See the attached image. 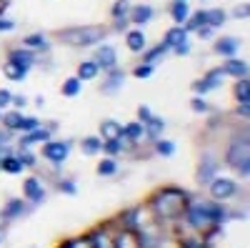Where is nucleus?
<instances>
[{
	"instance_id": "1",
	"label": "nucleus",
	"mask_w": 250,
	"mask_h": 248,
	"mask_svg": "<svg viewBox=\"0 0 250 248\" xmlns=\"http://www.w3.org/2000/svg\"><path fill=\"white\" fill-rule=\"evenodd\" d=\"M190 201H193V193L188 188H180V185H160L158 191L150 193V198L145 203H148L155 223L165 225V228H173L175 223L183 221V213H185Z\"/></svg>"
},
{
	"instance_id": "2",
	"label": "nucleus",
	"mask_w": 250,
	"mask_h": 248,
	"mask_svg": "<svg viewBox=\"0 0 250 248\" xmlns=\"http://www.w3.org/2000/svg\"><path fill=\"white\" fill-rule=\"evenodd\" d=\"M110 35V28L105 23H85V25H68V28H60L55 33L58 43L68 45V48H95L98 43H103Z\"/></svg>"
},
{
	"instance_id": "3",
	"label": "nucleus",
	"mask_w": 250,
	"mask_h": 248,
	"mask_svg": "<svg viewBox=\"0 0 250 248\" xmlns=\"http://www.w3.org/2000/svg\"><path fill=\"white\" fill-rule=\"evenodd\" d=\"M223 165L233 168L243 180L250 178V133H248V126H243V131H233L230 140L225 146V153H223Z\"/></svg>"
},
{
	"instance_id": "4",
	"label": "nucleus",
	"mask_w": 250,
	"mask_h": 248,
	"mask_svg": "<svg viewBox=\"0 0 250 248\" xmlns=\"http://www.w3.org/2000/svg\"><path fill=\"white\" fill-rule=\"evenodd\" d=\"M73 146H75L73 138H55L53 135L50 140H45L43 146H40V158H43L50 168H62L70 158Z\"/></svg>"
},
{
	"instance_id": "5",
	"label": "nucleus",
	"mask_w": 250,
	"mask_h": 248,
	"mask_svg": "<svg viewBox=\"0 0 250 248\" xmlns=\"http://www.w3.org/2000/svg\"><path fill=\"white\" fill-rule=\"evenodd\" d=\"M220 165H223V160H220V153H218V151L205 148V151L200 153L198 173H195V180H198L200 188H205V185H208V183H210V180L220 173Z\"/></svg>"
},
{
	"instance_id": "6",
	"label": "nucleus",
	"mask_w": 250,
	"mask_h": 248,
	"mask_svg": "<svg viewBox=\"0 0 250 248\" xmlns=\"http://www.w3.org/2000/svg\"><path fill=\"white\" fill-rule=\"evenodd\" d=\"M208 188V193H210V198L213 201H220V203H230V201H235V196L240 193V183L235 180V178H228V176H215L210 183L205 185Z\"/></svg>"
},
{
	"instance_id": "7",
	"label": "nucleus",
	"mask_w": 250,
	"mask_h": 248,
	"mask_svg": "<svg viewBox=\"0 0 250 248\" xmlns=\"http://www.w3.org/2000/svg\"><path fill=\"white\" fill-rule=\"evenodd\" d=\"M93 60H95V66L100 68V73H108V70H113V68L120 66L118 48L113 43H105V40L93 48Z\"/></svg>"
},
{
	"instance_id": "8",
	"label": "nucleus",
	"mask_w": 250,
	"mask_h": 248,
	"mask_svg": "<svg viewBox=\"0 0 250 248\" xmlns=\"http://www.w3.org/2000/svg\"><path fill=\"white\" fill-rule=\"evenodd\" d=\"M20 188H23V198L28 203H33L35 208L48 201V188H45V183H43V178H40V176L23 178V185H20Z\"/></svg>"
},
{
	"instance_id": "9",
	"label": "nucleus",
	"mask_w": 250,
	"mask_h": 248,
	"mask_svg": "<svg viewBox=\"0 0 250 248\" xmlns=\"http://www.w3.org/2000/svg\"><path fill=\"white\" fill-rule=\"evenodd\" d=\"M35 211V205L28 203L25 198H8L3 203V208H0V218H3L5 223H15L20 218H25L28 213Z\"/></svg>"
},
{
	"instance_id": "10",
	"label": "nucleus",
	"mask_w": 250,
	"mask_h": 248,
	"mask_svg": "<svg viewBox=\"0 0 250 248\" xmlns=\"http://www.w3.org/2000/svg\"><path fill=\"white\" fill-rule=\"evenodd\" d=\"M130 0H115V3L110 5V33H125L130 28V18H128V13H130Z\"/></svg>"
},
{
	"instance_id": "11",
	"label": "nucleus",
	"mask_w": 250,
	"mask_h": 248,
	"mask_svg": "<svg viewBox=\"0 0 250 248\" xmlns=\"http://www.w3.org/2000/svg\"><path fill=\"white\" fill-rule=\"evenodd\" d=\"M225 83V73L220 70V66L218 68H210L203 78H198V80H193V93L195 95H208V93H213V90H218L220 86Z\"/></svg>"
},
{
	"instance_id": "12",
	"label": "nucleus",
	"mask_w": 250,
	"mask_h": 248,
	"mask_svg": "<svg viewBox=\"0 0 250 248\" xmlns=\"http://www.w3.org/2000/svg\"><path fill=\"white\" fill-rule=\"evenodd\" d=\"M100 93L103 95H118L125 88V80H128V70H123L120 66L108 70V73H100Z\"/></svg>"
},
{
	"instance_id": "13",
	"label": "nucleus",
	"mask_w": 250,
	"mask_h": 248,
	"mask_svg": "<svg viewBox=\"0 0 250 248\" xmlns=\"http://www.w3.org/2000/svg\"><path fill=\"white\" fill-rule=\"evenodd\" d=\"M20 138H15L13 143H15V148H35V146H43L45 140H50L55 133L53 131H48L43 123L35 128V131H28V133H18Z\"/></svg>"
},
{
	"instance_id": "14",
	"label": "nucleus",
	"mask_w": 250,
	"mask_h": 248,
	"mask_svg": "<svg viewBox=\"0 0 250 248\" xmlns=\"http://www.w3.org/2000/svg\"><path fill=\"white\" fill-rule=\"evenodd\" d=\"M18 45H23V48H28V50L38 53V55H45V53L53 50V40L48 38V33L38 30V33H28V35H23Z\"/></svg>"
},
{
	"instance_id": "15",
	"label": "nucleus",
	"mask_w": 250,
	"mask_h": 248,
	"mask_svg": "<svg viewBox=\"0 0 250 248\" xmlns=\"http://www.w3.org/2000/svg\"><path fill=\"white\" fill-rule=\"evenodd\" d=\"M123 40H125V48H128L133 55H140L145 48H148V35H145L143 28H135V25H130L123 33Z\"/></svg>"
},
{
	"instance_id": "16",
	"label": "nucleus",
	"mask_w": 250,
	"mask_h": 248,
	"mask_svg": "<svg viewBox=\"0 0 250 248\" xmlns=\"http://www.w3.org/2000/svg\"><path fill=\"white\" fill-rule=\"evenodd\" d=\"M110 238H113V248H140L138 231L118 228L115 223H110Z\"/></svg>"
},
{
	"instance_id": "17",
	"label": "nucleus",
	"mask_w": 250,
	"mask_h": 248,
	"mask_svg": "<svg viewBox=\"0 0 250 248\" xmlns=\"http://www.w3.org/2000/svg\"><path fill=\"white\" fill-rule=\"evenodd\" d=\"M213 50L220 58H235L240 53V38L238 35H220L213 38Z\"/></svg>"
},
{
	"instance_id": "18",
	"label": "nucleus",
	"mask_w": 250,
	"mask_h": 248,
	"mask_svg": "<svg viewBox=\"0 0 250 248\" xmlns=\"http://www.w3.org/2000/svg\"><path fill=\"white\" fill-rule=\"evenodd\" d=\"M128 18H130V25H135V28H145L148 23H153L155 8L148 5V3H135V5H130Z\"/></svg>"
},
{
	"instance_id": "19",
	"label": "nucleus",
	"mask_w": 250,
	"mask_h": 248,
	"mask_svg": "<svg viewBox=\"0 0 250 248\" xmlns=\"http://www.w3.org/2000/svg\"><path fill=\"white\" fill-rule=\"evenodd\" d=\"M220 70L225 73V78H250V68H248V60L245 58H223V66Z\"/></svg>"
},
{
	"instance_id": "20",
	"label": "nucleus",
	"mask_w": 250,
	"mask_h": 248,
	"mask_svg": "<svg viewBox=\"0 0 250 248\" xmlns=\"http://www.w3.org/2000/svg\"><path fill=\"white\" fill-rule=\"evenodd\" d=\"M125 143H128V148L133 146H140L145 143V128L140 120H130V123H123V135H120Z\"/></svg>"
},
{
	"instance_id": "21",
	"label": "nucleus",
	"mask_w": 250,
	"mask_h": 248,
	"mask_svg": "<svg viewBox=\"0 0 250 248\" xmlns=\"http://www.w3.org/2000/svg\"><path fill=\"white\" fill-rule=\"evenodd\" d=\"M88 241H90V248H113L110 221H108V223H103V225H95V228L88 233Z\"/></svg>"
},
{
	"instance_id": "22",
	"label": "nucleus",
	"mask_w": 250,
	"mask_h": 248,
	"mask_svg": "<svg viewBox=\"0 0 250 248\" xmlns=\"http://www.w3.org/2000/svg\"><path fill=\"white\" fill-rule=\"evenodd\" d=\"M35 58H38V53H33V50H28V48H23V45H15V48H10L8 50V55H5V60H13V63H20V66H25V68H35Z\"/></svg>"
},
{
	"instance_id": "23",
	"label": "nucleus",
	"mask_w": 250,
	"mask_h": 248,
	"mask_svg": "<svg viewBox=\"0 0 250 248\" xmlns=\"http://www.w3.org/2000/svg\"><path fill=\"white\" fill-rule=\"evenodd\" d=\"M23 118H25V111H15V108H8L3 111V118H0V126L5 131H10L13 135L20 133V126H23Z\"/></svg>"
},
{
	"instance_id": "24",
	"label": "nucleus",
	"mask_w": 250,
	"mask_h": 248,
	"mask_svg": "<svg viewBox=\"0 0 250 248\" xmlns=\"http://www.w3.org/2000/svg\"><path fill=\"white\" fill-rule=\"evenodd\" d=\"M168 53H170V48H168V45H165L163 40H160V43H155V45H148V48H145V50L140 53V63H150V66H158V63H160V60H163L165 55H168Z\"/></svg>"
},
{
	"instance_id": "25",
	"label": "nucleus",
	"mask_w": 250,
	"mask_h": 248,
	"mask_svg": "<svg viewBox=\"0 0 250 248\" xmlns=\"http://www.w3.org/2000/svg\"><path fill=\"white\" fill-rule=\"evenodd\" d=\"M98 135L103 140H110V138H120L123 135V123L118 118H103L98 123Z\"/></svg>"
},
{
	"instance_id": "26",
	"label": "nucleus",
	"mask_w": 250,
	"mask_h": 248,
	"mask_svg": "<svg viewBox=\"0 0 250 248\" xmlns=\"http://www.w3.org/2000/svg\"><path fill=\"white\" fill-rule=\"evenodd\" d=\"M78 146H80V153L85 156V158H98V156H103V138H100V135H83Z\"/></svg>"
},
{
	"instance_id": "27",
	"label": "nucleus",
	"mask_w": 250,
	"mask_h": 248,
	"mask_svg": "<svg viewBox=\"0 0 250 248\" xmlns=\"http://www.w3.org/2000/svg\"><path fill=\"white\" fill-rule=\"evenodd\" d=\"M143 128H145V143H153V140H158V138L165 135V128H168V123H165V118H160V115H153Z\"/></svg>"
},
{
	"instance_id": "28",
	"label": "nucleus",
	"mask_w": 250,
	"mask_h": 248,
	"mask_svg": "<svg viewBox=\"0 0 250 248\" xmlns=\"http://www.w3.org/2000/svg\"><path fill=\"white\" fill-rule=\"evenodd\" d=\"M75 75H78L83 83H90V80H98V78H100V68L95 66L93 58H85V60H80V63H78Z\"/></svg>"
},
{
	"instance_id": "29",
	"label": "nucleus",
	"mask_w": 250,
	"mask_h": 248,
	"mask_svg": "<svg viewBox=\"0 0 250 248\" xmlns=\"http://www.w3.org/2000/svg\"><path fill=\"white\" fill-rule=\"evenodd\" d=\"M3 73H5V78L10 83H23V80H28L30 68L20 66V63H13V60H5V63H3Z\"/></svg>"
},
{
	"instance_id": "30",
	"label": "nucleus",
	"mask_w": 250,
	"mask_h": 248,
	"mask_svg": "<svg viewBox=\"0 0 250 248\" xmlns=\"http://www.w3.org/2000/svg\"><path fill=\"white\" fill-rule=\"evenodd\" d=\"M150 151H153V156H158V158H173L175 156V151H178V146H175V140H170V138H158V140H153L150 143Z\"/></svg>"
},
{
	"instance_id": "31",
	"label": "nucleus",
	"mask_w": 250,
	"mask_h": 248,
	"mask_svg": "<svg viewBox=\"0 0 250 248\" xmlns=\"http://www.w3.org/2000/svg\"><path fill=\"white\" fill-rule=\"evenodd\" d=\"M168 13H170L173 25H183L188 20V15H190V5H188V0H173L168 5Z\"/></svg>"
},
{
	"instance_id": "32",
	"label": "nucleus",
	"mask_w": 250,
	"mask_h": 248,
	"mask_svg": "<svg viewBox=\"0 0 250 248\" xmlns=\"http://www.w3.org/2000/svg\"><path fill=\"white\" fill-rule=\"evenodd\" d=\"M183 40H190V33H188L183 25H170L168 30H165V35H163V43L168 45L170 50H173L178 43H183Z\"/></svg>"
},
{
	"instance_id": "33",
	"label": "nucleus",
	"mask_w": 250,
	"mask_h": 248,
	"mask_svg": "<svg viewBox=\"0 0 250 248\" xmlns=\"http://www.w3.org/2000/svg\"><path fill=\"white\" fill-rule=\"evenodd\" d=\"M83 86H85V83H83L78 75H70V78H65L60 83V95L62 98H80Z\"/></svg>"
},
{
	"instance_id": "34",
	"label": "nucleus",
	"mask_w": 250,
	"mask_h": 248,
	"mask_svg": "<svg viewBox=\"0 0 250 248\" xmlns=\"http://www.w3.org/2000/svg\"><path fill=\"white\" fill-rule=\"evenodd\" d=\"M95 173H98L100 178H113V176H118V173H120V163H118V158H110V156L100 158L98 165H95Z\"/></svg>"
},
{
	"instance_id": "35",
	"label": "nucleus",
	"mask_w": 250,
	"mask_h": 248,
	"mask_svg": "<svg viewBox=\"0 0 250 248\" xmlns=\"http://www.w3.org/2000/svg\"><path fill=\"white\" fill-rule=\"evenodd\" d=\"M205 20H208V25H210L213 30H220L230 18H228L225 8H205Z\"/></svg>"
},
{
	"instance_id": "36",
	"label": "nucleus",
	"mask_w": 250,
	"mask_h": 248,
	"mask_svg": "<svg viewBox=\"0 0 250 248\" xmlns=\"http://www.w3.org/2000/svg\"><path fill=\"white\" fill-rule=\"evenodd\" d=\"M128 143L123 138H110V140H103V156H110V158H120L123 153H128Z\"/></svg>"
},
{
	"instance_id": "37",
	"label": "nucleus",
	"mask_w": 250,
	"mask_h": 248,
	"mask_svg": "<svg viewBox=\"0 0 250 248\" xmlns=\"http://www.w3.org/2000/svg\"><path fill=\"white\" fill-rule=\"evenodd\" d=\"M203 25H208V20H205V8H198L195 13L190 10V15H188V20H185V23H183V28L188 30V33H195L198 28H203Z\"/></svg>"
},
{
	"instance_id": "38",
	"label": "nucleus",
	"mask_w": 250,
	"mask_h": 248,
	"mask_svg": "<svg viewBox=\"0 0 250 248\" xmlns=\"http://www.w3.org/2000/svg\"><path fill=\"white\" fill-rule=\"evenodd\" d=\"M0 173H8V176H20V173H25V165L20 163V158L13 153V156H8L5 160H0Z\"/></svg>"
},
{
	"instance_id": "39",
	"label": "nucleus",
	"mask_w": 250,
	"mask_h": 248,
	"mask_svg": "<svg viewBox=\"0 0 250 248\" xmlns=\"http://www.w3.org/2000/svg\"><path fill=\"white\" fill-rule=\"evenodd\" d=\"M15 156L20 158V163L25 165V171H35L38 163H40V160H38L40 156H38L33 148H15Z\"/></svg>"
},
{
	"instance_id": "40",
	"label": "nucleus",
	"mask_w": 250,
	"mask_h": 248,
	"mask_svg": "<svg viewBox=\"0 0 250 248\" xmlns=\"http://www.w3.org/2000/svg\"><path fill=\"white\" fill-rule=\"evenodd\" d=\"M235 103H250V78H238L233 86Z\"/></svg>"
},
{
	"instance_id": "41",
	"label": "nucleus",
	"mask_w": 250,
	"mask_h": 248,
	"mask_svg": "<svg viewBox=\"0 0 250 248\" xmlns=\"http://www.w3.org/2000/svg\"><path fill=\"white\" fill-rule=\"evenodd\" d=\"M55 191H58V193H65V196H78V183H75V178L60 176V178L55 180Z\"/></svg>"
},
{
	"instance_id": "42",
	"label": "nucleus",
	"mask_w": 250,
	"mask_h": 248,
	"mask_svg": "<svg viewBox=\"0 0 250 248\" xmlns=\"http://www.w3.org/2000/svg\"><path fill=\"white\" fill-rule=\"evenodd\" d=\"M190 111L195 115H208V113H213V106L205 100V95H193L190 98Z\"/></svg>"
},
{
	"instance_id": "43",
	"label": "nucleus",
	"mask_w": 250,
	"mask_h": 248,
	"mask_svg": "<svg viewBox=\"0 0 250 248\" xmlns=\"http://www.w3.org/2000/svg\"><path fill=\"white\" fill-rule=\"evenodd\" d=\"M153 73H155V66H150V63H138L133 66V70H130V75L133 78H138V80H148V78H153Z\"/></svg>"
},
{
	"instance_id": "44",
	"label": "nucleus",
	"mask_w": 250,
	"mask_h": 248,
	"mask_svg": "<svg viewBox=\"0 0 250 248\" xmlns=\"http://www.w3.org/2000/svg\"><path fill=\"white\" fill-rule=\"evenodd\" d=\"M228 18H233V20H248V18H250V3H248V0L238 3L230 13H228Z\"/></svg>"
},
{
	"instance_id": "45",
	"label": "nucleus",
	"mask_w": 250,
	"mask_h": 248,
	"mask_svg": "<svg viewBox=\"0 0 250 248\" xmlns=\"http://www.w3.org/2000/svg\"><path fill=\"white\" fill-rule=\"evenodd\" d=\"M30 106V98L28 95H23V93H13V98H10V108H15V111H25Z\"/></svg>"
},
{
	"instance_id": "46",
	"label": "nucleus",
	"mask_w": 250,
	"mask_h": 248,
	"mask_svg": "<svg viewBox=\"0 0 250 248\" xmlns=\"http://www.w3.org/2000/svg\"><path fill=\"white\" fill-rule=\"evenodd\" d=\"M40 123H43V118H35V115H25L23 118V126H20V133H28V131H35Z\"/></svg>"
},
{
	"instance_id": "47",
	"label": "nucleus",
	"mask_w": 250,
	"mask_h": 248,
	"mask_svg": "<svg viewBox=\"0 0 250 248\" xmlns=\"http://www.w3.org/2000/svg\"><path fill=\"white\" fill-rule=\"evenodd\" d=\"M153 115H155L153 108H150V106H145V103H140V106H138V118H135V120H140L143 126H145V123H148Z\"/></svg>"
},
{
	"instance_id": "48",
	"label": "nucleus",
	"mask_w": 250,
	"mask_h": 248,
	"mask_svg": "<svg viewBox=\"0 0 250 248\" xmlns=\"http://www.w3.org/2000/svg\"><path fill=\"white\" fill-rule=\"evenodd\" d=\"M190 50H193L190 40H183V43H178L170 53H173V55H178V58H185V55H190Z\"/></svg>"
},
{
	"instance_id": "49",
	"label": "nucleus",
	"mask_w": 250,
	"mask_h": 248,
	"mask_svg": "<svg viewBox=\"0 0 250 248\" xmlns=\"http://www.w3.org/2000/svg\"><path fill=\"white\" fill-rule=\"evenodd\" d=\"M215 33H218V30H213L210 25H203V28H198L193 35H195V38H200V40H213V38H215Z\"/></svg>"
},
{
	"instance_id": "50",
	"label": "nucleus",
	"mask_w": 250,
	"mask_h": 248,
	"mask_svg": "<svg viewBox=\"0 0 250 248\" xmlns=\"http://www.w3.org/2000/svg\"><path fill=\"white\" fill-rule=\"evenodd\" d=\"M18 25H15V20H10L5 13L3 15H0V33H13Z\"/></svg>"
},
{
	"instance_id": "51",
	"label": "nucleus",
	"mask_w": 250,
	"mask_h": 248,
	"mask_svg": "<svg viewBox=\"0 0 250 248\" xmlns=\"http://www.w3.org/2000/svg\"><path fill=\"white\" fill-rule=\"evenodd\" d=\"M235 118H240L243 123H248V118H250V103H238V108H235Z\"/></svg>"
},
{
	"instance_id": "52",
	"label": "nucleus",
	"mask_w": 250,
	"mask_h": 248,
	"mask_svg": "<svg viewBox=\"0 0 250 248\" xmlns=\"http://www.w3.org/2000/svg\"><path fill=\"white\" fill-rule=\"evenodd\" d=\"M10 98H13V90L0 88V111H8L10 108Z\"/></svg>"
},
{
	"instance_id": "53",
	"label": "nucleus",
	"mask_w": 250,
	"mask_h": 248,
	"mask_svg": "<svg viewBox=\"0 0 250 248\" xmlns=\"http://www.w3.org/2000/svg\"><path fill=\"white\" fill-rule=\"evenodd\" d=\"M13 153H15V143H0V160H5Z\"/></svg>"
},
{
	"instance_id": "54",
	"label": "nucleus",
	"mask_w": 250,
	"mask_h": 248,
	"mask_svg": "<svg viewBox=\"0 0 250 248\" xmlns=\"http://www.w3.org/2000/svg\"><path fill=\"white\" fill-rule=\"evenodd\" d=\"M70 248H90L88 233H85V236H78V238H73V246H70Z\"/></svg>"
},
{
	"instance_id": "55",
	"label": "nucleus",
	"mask_w": 250,
	"mask_h": 248,
	"mask_svg": "<svg viewBox=\"0 0 250 248\" xmlns=\"http://www.w3.org/2000/svg\"><path fill=\"white\" fill-rule=\"evenodd\" d=\"M13 140H15V138H13V133H10V131H5V128L0 131V143H13Z\"/></svg>"
},
{
	"instance_id": "56",
	"label": "nucleus",
	"mask_w": 250,
	"mask_h": 248,
	"mask_svg": "<svg viewBox=\"0 0 250 248\" xmlns=\"http://www.w3.org/2000/svg\"><path fill=\"white\" fill-rule=\"evenodd\" d=\"M30 103H33L35 108H45V98H43V95H35V98H33Z\"/></svg>"
},
{
	"instance_id": "57",
	"label": "nucleus",
	"mask_w": 250,
	"mask_h": 248,
	"mask_svg": "<svg viewBox=\"0 0 250 248\" xmlns=\"http://www.w3.org/2000/svg\"><path fill=\"white\" fill-rule=\"evenodd\" d=\"M70 246H73V238H65V241H62L58 248H70Z\"/></svg>"
},
{
	"instance_id": "58",
	"label": "nucleus",
	"mask_w": 250,
	"mask_h": 248,
	"mask_svg": "<svg viewBox=\"0 0 250 248\" xmlns=\"http://www.w3.org/2000/svg\"><path fill=\"white\" fill-rule=\"evenodd\" d=\"M3 243H5V231L0 228V248H3Z\"/></svg>"
},
{
	"instance_id": "59",
	"label": "nucleus",
	"mask_w": 250,
	"mask_h": 248,
	"mask_svg": "<svg viewBox=\"0 0 250 248\" xmlns=\"http://www.w3.org/2000/svg\"><path fill=\"white\" fill-rule=\"evenodd\" d=\"M5 5H8V3H3V0H0V15H3V10H5Z\"/></svg>"
},
{
	"instance_id": "60",
	"label": "nucleus",
	"mask_w": 250,
	"mask_h": 248,
	"mask_svg": "<svg viewBox=\"0 0 250 248\" xmlns=\"http://www.w3.org/2000/svg\"><path fill=\"white\" fill-rule=\"evenodd\" d=\"M0 118H3V111H0Z\"/></svg>"
},
{
	"instance_id": "61",
	"label": "nucleus",
	"mask_w": 250,
	"mask_h": 248,
	"mask_svg": "<svg viewBox=\"0 0 250 248\" xmlns=\"http://www.w3.org/2000/svg\"><path fill=\"white\" fill-rule=\"evenodd\" d=\"M198 3H205V0H198Z\"/></svg>"
},
{
	"instance_id": "62",
	"label": "nucleus",
	"mask_w": 250,
	"mask_h": 248,
	"mask_svg": "<svg viewBox=\"0 0 250 248\" xmlns=\"http://www.w3.org/2000/svg\"><path fill=\"white\" fill-rule=\"evenodd\" d=\"M3 3H10V0H3Z\"/></svg>"
},
{
	"instance_id": "63",
	"label": "nucleus",
	"mask_w": 250,
	"mask_h": 248,
	"mask_svg": "<svg viewBox=\"0 0 250 248\" xmlns=\"http://www.w3.org/2000/svg\"><path fill=\"white\" fill-rule=\"evenodd\" d=\"M30 248H38V246H30Z\"/></svg>"
}]
</instances>
